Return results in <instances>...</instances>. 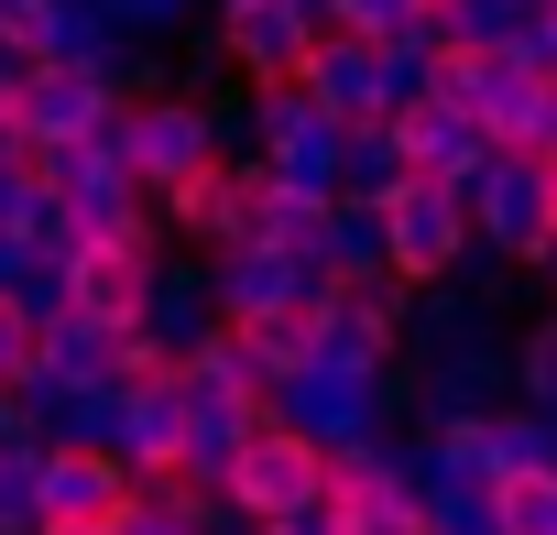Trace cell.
<instances>
[{"mask_svg": "<svg viewBox=\"0 0 557 535\" xmlns=\"http://www.w3.org/2000/svg\"><path fill=\"white\" fill-rule=\"evenodd\" d=\"M329 208H339V197H307V186H273V175H262V229H251V240H273V251H318Z\"/></svg>", "mask_w": 557, "mask_h": 535, "instance_id": "cb8c5ba5", "label": "cell"}, {"mask_svg": "<svg viewBox=\"0 0 557 535\" xmlns=\"http://www.w3.org/2000/svg\"><path fill=\"white\" fill-rule=\"evenodd\" d=\"M175 405H186V481H197V492H219V481H230V459L262 437V394H240L208 350H186V361H175Z\"/></svg>", "mask_w": 557, "mask_h": 535, "instance_id": "9c48e42d", "label": "cell"}, {"mask_svg": "<svg viewBox=\"0 0 557 535\" xmlns=\"http://www.w3.org/2000/svg\"><path fill=\"white\" fill-rule=\"evenodd\" d=\"M121 502H132V470H121V448L45 437V524H110Z\"/></svg>", "mask_w": 557, "mask_h": 535, "instance_id": "e0dca14e", "label": "cell"}, {"mask_svg": "<svg viewBox=\"0 0 557 535\" xmlns=\"http://www.w3.org/2000/svg\"><path fill=\"white\" fill-rule=\"evenodd\" d=\"M524 12L513 0H437V45H513Z\"/></svg>", "mask_w": 557, "mask_h": 535, "instance_id": "4316f807", "label": "cell"}, {"mask_svg": "<svg viewBox=\"0 0 557 535\" xmlns=\"http://www.w3.org/2000/svg\"><path fill=\"white\" fill-rule=\"evenodd\" d=\"M339 132H361V121H394V99H383V45H361V34H318V55H307V77H296Z\"/></svg>", "mask_w": 557, "mask_h": 535, "instance_id": "9a60e30c", "label": "cell"}, {"mask_svg": "<svg viewBox=\"0 0 557 535\" xmlns=\"http://www.w3.org/2000/svg\"><path fill=\"white\" fill-rule=\"evenodd\" d=\"M251 153H262L273 186L339 197V121H329L307 88H251Z\"/></svg>", "mask_w": 557, "mask_h": 535, "instance_id": "30bf717a", "label": "cell"}, {"mask_svg": "<svg viewBox=\"0 0 557 535\" xmlns=\"http://www.w3.org/2000/svg\"><path fill=\"white\" fill-rule=\"evenodd\" d=\"M208 34H219V66L240 88H296L329 23L307 12V0H208Z\"/></svg>", "mask_w": 557, "mask_h": 535, "instance_id": "5b68a950", "label": "cell"}, {"mask_svg": "<svg viewBox=\"0 0 557 535\" xmlns=\"http://www.w3.org/2000/svg\"><path fill=\"white\" fill-rule=\"evenodd\" d=\"M153 219H164V240H197V251L251 240V229H262V153H219L208 175L164 186V197H153Z\"/></svg>", "mask_w": 557, "mask_h": 535, "instance_id": "8fae6325", "label": "cell"}, {"mask_svg": "<svg viewBox=\"0 0 557 535\" xmlns=\"http://www.w3.org/2000/svg\"><path fill=\"white\" fill-rule=\"evenodd\" d=\"M45 535H121V524H45Z\"/></svg>", "mask_w": 557, "mask_h": 535, "instance_id": "d6a6232c", "label": "cell"}, {"mask_svg": "<svg viewBox=\"0 0 557 535\" xmlns=\"http://www.w3.org/2000/svg\"><path fill=\"white\" fill-rule=\"evenodd\" d=\"M394 142H405V164H416L426 186H470V175L492 164V132H481L459 99H416V110H394Z\"/></svg>", "mask_w": 557, "mask_h": 535, "instance_id": "2e32d148", "label": "cell"}, {"mask_svg": "<svg viewBox=\"0 0 557 535\" xmlns=\"http://www.w3.org/2000/svg\"><path fill=\"white\" fill-rule=\"evenodd\" d=\"M208 328H219V307H208V262H197V251H164V274H153V296H143V350L175 372L186 350H208Z\"/></svg>", "mask_w": 557, "mask_h": 535, "instance_id": "ac0fdd59", "label": "cell"}, {"mask_svg": "<svg viewBox=\"0 0 557 535\" xmlns=\"http://www.w3.org/2000/svg\"><path fill=\"white\" fill-rule=\"evenodd\" d=\"M524 274H535V285H546V307H557V229H546V251L524 262Z\"/></svg>", "mask_w": 557, "mask_h": 535, "instance_id": "4dcf8cb0", "label": "cell"}, {"mask_svg": "<svg viewBox=\"0 0 557 535\" xmlns=\"http://www.w3.org/2000/svg\"><path fill=\"white\" fill-rule=\"evenodd\" d=\"M219 502H230L240 524H285V513H329V448H307L296 426H273V415H262V437H251V448L230 459Z\"/></svg>", "mask_w": 557, "mask_h": 535, "instance_id": "ba28073f", "label": "cell"}, {"mask_svg": "<svg viewBox=\"0 0 557 535\" xmlns=\"http://www.w3.org/2000/svg\"><path fill=\"white\" fill-rule=\"evenodd\" d=\"M329 34H361V45H416V34H437V0H329Z\"/></svg>", "mask_w": 557, "mask_h": 535, "instance_id": "603a6c76", "label": "cell"}, {"mask_svg": "<svg viewBox=\"0 0 557 535\" xmlns=\"http://www.w3.org/2000/svg\"><path fill=\"white\" fill-rule=\"evenodd\" d=\"M383 262H394V285H459L470 262H481V240H470V186H405L394 208H383Z\"/></svg>", "mask_w": 557, "mask_h": 535, "instance_id": "277c9868", "label": "cell"}, {"mask_svg": "<svg viewBox=\"0 0 557 535\" xmlns=\"http://www.w3.org/2000/svg\"><path fill=\"white\" fill-rule=\"evenodd\" d=\"M240 535H329V513H285V524H240Z\"/></svg>", "mask_w": 557, "mask_h": 535, "instance_id": "f546056e", "label": "cell"}, {"mask_svg": "<svg viewBox=\"0 0 557 535\" xmlns=\"http://www.w3.org/2000/svg\"><path fill=\"white\" fill-rule=\"evenodd\" d=\"M0 437H23V405H12V394H0Z\"/></svg>", "mask_w": 557, "mask_h": 535, "instance_id": "1f68e13d", "label": "cell"}, {"mask_svg": "<svg viewBox=\"0 0 557 535\" xmlns=\"http://www.w3.org/2000/svg\"><path fill=\"white\" fill-rule=\"evenodd\" d=\"M197 12H208V0H110V23H121L132 45H186Z\"/></svg>", "mask_w": 557, "mask_h": 535, "instance_id": "83f0119b", "label": "cell"}, {"mask_svg": "<svg viewBox=\"0 0 557 535\" xmlns=\"http://www.w3.org/2000/svg\"><path fill=\"white\" fill-rule=\"evenodd\" d=\"M307 262H318L329 285H372V274H394V262H383V208H350V197H339Z\"/></svg>", "mask_w": 557, "mask_h": 535, "instance_id": "44dd1931", "label": "cell"}, {"mask_svg": "<svg viewBox=\"0 0 557 535\" xmlns=\"http://www.w3.org/2000/svg\"><path fill=\"white\" fill-rule=\"evenodd\" d=\"M405 186H416V164H405L394 121H361V132H339V197H350V208H394Z\"/></svg>", "mask_w": 557, "mask_h": 535, "instance_id": "ffe728a7", "label": "cell"}, {"mask_svg": "<svg viewBox=\"0 0 557 535\" xmlns=\"http://www.w3.org/2000/svg\"><path fill=\"white\" fill-rule=\"evenodd\" d=\"M164 229L153 240H88L77 262H66V285H77V318H99V328H143V296H153V274H164Z\"/></svg>", "mask_w": 557, "mask_h": 535, "instance_id": "4fadbf2b", "label": "cell"}, {"mask_svg": "<svg viewBox=\"0 0 557 535\" xmlns=\"http://www.w3.org/2000/svg\"><path fill=\"white\" fill-rule=\"evenodd\" d=\"M12 132H23L34 153L110 142V132H121V88H110V77H88V66H34V77L12 88Z\"/></svg>", "mask_w": 557, "mask_h": 535, "instance_id": "7c38bea8", "label": "cell"}, {"mask_svg": "<svg viewBox=\"0 0 557 535\" xmlns=\"http://www.w3.org/2000/svg\"><path fill=\"white\" fill-rule=\"evenodd\" d=\"M273 426H296L307 448H372V437H394V372H350V361H307V372H285L273 383V405H262Z\"/></svg>", "mask_w": 557, "mask_h": 535, "instance_id": "6da1fadb", "label": "cell"}, {"mask_svg": "<svg viewBox=\"0 0 557 535\" xmlns=\"http://www.w3.org/2000/svg\"><path fill=\"white\" fill-rule=\"evenodd\" d=\"M208 262V307L219 328H262V318H296V307H329V274L307 251H273V240H230V251H197Z\"/></svg>", "mask_w": 557, "mask_h": 535, "instance_id": "8992f818", "label": "cell"}, {"mask_svg": "<svg viewBox=\"0 0 557 535\" xmlns=\"http://www.w3.org/2000/svg\"><path fill=\"white\" fill-rule=\"evenodd\" d=\"M546 88H557V77H546Z\"/></svg>", "mask_w": 557, "mask_h": 535, "instance_id": "836d02e7", "label": "cell"}, {"mask_svg": "<svg viewBox=\"0 0 557 535\" xmlns=\"http://www.w3.org/2000/svg\"><path fill=\"white\" fill-rule=\"evenodd\" d=\"M513 405H535V415H557V307L513 339Z\"/></svg>", "mask_w": 557, "mask_h": 535, "instance_id": "d4e9b609", "label": "cell"}, {"mask_svg": "<svg viewBox=\"0 0 557 535\" xmlns=\"http://www.w3.org/2000/svg\"><path fill=\"white\" fill-rule=\"evenodd\" d=\"M110 448H121L132 481H186V405H175V372L121 383V426H110Z\"/></svg>", "mask_w": 557, "mask_h": 535, "instance_id": "5bb4252c", "label": "cell"}, {"mask_svg": "<svg viewBox=\"0 0 557 535\" xmlns=\"http://www.w3.org/2000/svg\"><path fill=\"white\" fill-rule=\"evenodd\" d=\"M0 535H45V437H0Z\"/></svg>", "mask_w": 557, "mask_h": 535, "instance_id": "7402d4cb", "label": "cell"}, {"mask_svg": "<svg viewBox=\"0 0 557 535\" xmlns=\"http://www.w3.org/2000/svg\"><path fill=\"white\" fill-rule=\"evenodd\" d=\"M34 372H55V383H143V372H164V361L143 350V328L55 318V328H45V361H34Z\"/></svg>", "mask_w": 557, "mask_h": 535, "instance_id": "d6986e66", "label": "cell"}, {"mask_svg": "<svg viewBox=\"0 0 557 535\" xmlns=\"http://www.w3.org/2000/svg\"><path fill=\"white\" fill-rule=\"evenodd\" d=\"M45 208H55V197H45V164H34V153H0V240H34Z\"/></svg>", "mask_w": 557, "mask_h": 535, "instance_id": "484cf974", "label": "cell"}, {"mask_svg": "<svg viewBox=\"0 0 557 535\" xmlns=\"http://www.w3.org/2000/svg\"><path fill=\"white\" fill-rule=\"evenodd\" d=\"M557 229V197H546V153H492L470 175V240L481 262H503V274H524V262L546 251Z\"/></svg>", "mask_w": 557, "mask_h": 535, "instance_id": "52a82bcc", "label": "cell"}, {"mask_svg": "<svg viewBox=\"0 0 557 535\" xmlns=\"http://www.w3.org/2000/svg\"><path fill=\"white\" fill-rule=\"evenodd\" d=\"M34 361H45V328H34V318H23L12 296H0V394H12V383H23Z\"/></svg>", "mask_w": 557, "mask_h": 535, "instance_id": "f1b7e54d", "label": "cell"}, {"mask_svg": "<svg viewBox=\"0 0 557 535\" xmlns=\"http://www.w3.org/2000/svg\"><path fill=\"white\" fill-rule=\"evenodd\" d=\"M230 142H219V110L186 88V77H164V88H143V99H121V164L143 175V197H164V186H186V175H208Z\"/></svg>", "mask_w": 557, "mask_h": 535, "instance_id": "7a4b0ae2", "label": "cell"}, {"mask_svg": "<svg viewBox=\"0 0 557 535\" xmlns=\"http://www.w3.org/2000/svg\"><path fill=\"white\" fill-rule=\"evenodd\" d=\"M45 164V197L77 219V240H153L164 219H153V197H143V175L121 164V132L110 142H66V153H34Z\"/></svg>", "mask_w": 557, "mask_h": 535, "instance_id": "3957f363", "label": "cell"}]
</instances>
